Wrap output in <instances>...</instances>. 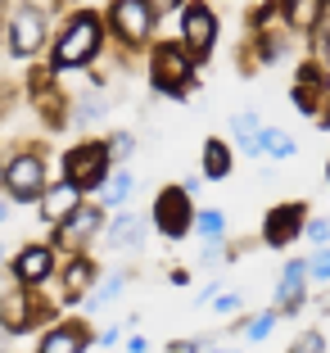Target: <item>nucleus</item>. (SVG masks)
I'll return each instance as SVG.
<instances>
[{
	"mask_svg": "<svg viewBox=\"0 0 330 353\" xmlns=\"http://www.w3.org/2000/svg\"><path fill=\"white\" fill-rule=\"evenodd\" d=\"M258 154H271V159H289L294 154V141H289L285 132H258Z\"/></svg>",
	"mask_w": 330,
	"mask_h": 353,
	"instance_id": "obj_17",
	"label": "nucleus"
},
{
	"mask_svg": "<svg viewBox=\"0 0 330 353\" xmlns=\"http://www.w3.org/2000/svg\"><path fill=\"white\" fill-rule=\"evenodd\" d=\"M321 349H326V340H321V335H303V340L294 344L289 353H321Z\"/></svg>",
	"mask_w": 330,
	"mask_h": 353,
	"instance_id": "obj_26",
	"label": "nucleus"
},
{
	"mask_svg": "<svg viewBox=\"0 0 330 353\" xmlns=\"http://www.w3.org/2000/svg\"><path fill=\"white\" fill-rule=\"evenodd\" d=\"M271 326H276V312H262V317H254V322H249V340H267Z\"/></svg>",
	"mask_w": 330,
	"mask_h": 353,
	"instance_id": "obj_25",
	"label": "nucleus"
},
{
	"mask_svg": "<svg viewBox=\"0 0 330 353\" xmlns=\"http://www.w3.org/2000/svg\"><path fill=\"white\" fill-rule=\"evenodd\" d=\"M5 218H10V204H5V199H0V222H5Z\"/></svg>",
	"mask_w": 330,
	"mask_h": 353,
	"instance_id": "obj_33",
	"label": "nucleus"
},
{
	"mask_svg": "<svg viewBox=\"0 0 330 353\" xmlns=\"http://www.w3.org/2000/svg\"><path fill=\"white\" fill-rule=\"evenodd\" d=\"M204 172L208 176H227L231 172V150L222 141H208L204 145Z\"/></svg>",
	"mask_w": 330,
	"mask_h": 353,
	"instance_id": "obj_18",
	"label": "nucleus"
},
{
	"mask_svg": "<svg viewBox=\"0 0 330 353\" xmlns=\"http://www.w3.org/2000/svg\"><path fill=\"white\" fill-rule=\"evenodd\" d=\"M95 46H100V23H95L91 14H82V19H72L68 32L59 37L54 63H59V68H77V63H86L95 54Z\"/></svg>",
	"mask_w": 330,
	"mask_h": 353,
	"instance_id": "obj_1",
	"label": "nucleus"
},
{
	"mask_svg": "<svg viewBox=\"0 0 330 353\" xmlns=\"http://www.w3.org/2000/svg\"><path fill=\"white\" fill-rule=\"evenodd\" d=\"M45 181V163L37 154H19L10 168H5V186L14 190V199H37Z\"/></svg>",
	"mask_w": 330,
	"mask_h": 353,
	"instance_id": "obj_5",
	"label": "nucleus"
},
{
	"mask_svg": "<svg viewBox=\"0 0 330 353\" xmlns=\"http://www.w3.org/2000/svg\"><path fill=\"white\" fill-rule=\"evenodd\" d=\"M141 5H145L149 14H172L176 5H181V0H141Z\"/></svg>",
	"mask_w": 330,
	"mask_h": 353,
	"instance_id": "obj_28",
	"label": "nucleus"
},
{
	"mask_svg": "<svg viewBox=\"0 0 330 353\" xmlns=\"http://www.w3.org/2000/svg\"><path fill=\"white\" fill-rule=\"evenodd\" d=\"M141 236H145V231H141V222H136V218H118L114 227H109V250H132Z\"/></svg>",
	"mask_w": 330,
	"mask_h": 353,
	"instance_id": "obj_16",
	"label": "nucleus"
},
{
	"mask_svg": "<svg viewBox=\"0 0 330 353\" xmlns=\"http://www.w3.org/2000/svg\"><path fill=\"white\" fill-rule=\"evenodd\" d=\"M10 41H14L19 54H37V46L45 41V14L37 10V5H19V10H14Z\"/></svg>",
	"mask_w": 330,
	"mask_h": 353,
	"instance_id": "obj_6",
	"label": "nucleus"
},
{
	"mask_svg": "<svg viewBox=\"0 0 330 353\" xmlns=\"http://www.w3.org/2000/svg\"><path fill=\"white\" fill-rule=\"evenodd\" d=\"M77 195H82V190L68 186V181H63V186H54V190H45V195H41V213H45V222H63L72 208H77Z\"/></svg>",
	"mask_w": 330,
	"mask_h": 353,
	"instance_id": "obj_12",
	"label": "nucleus"
},
{
	"mask_svg": "<svg viewBox=\"0 0 330 353\" xmlns=\"http://www.w3.org/2000/svg\"><path fill=\"white\" fill-rule=\"evenodd\" d=\"M308 240L312 245H326V222H308Z\"/></svg>",
	"mask_w": 330,
	"mask_h": 353,
	"instance_id": "obj_30",
	"label": "nucleus"
},
{
	"mask_svg": "<svg viewBox=\"0 0 330 353\" xmlns=\"http://www.w3.org/2000/svg\"><path fill=\"white\" fill-rule=\"evenodd\" d=\"M0 322H5V331H28L32 312H28V294L23 290L0 294Z\"/></svg>",
	"mask_w": 330,
	"mask_h": 353,
	"instance_id": "obj_13",
	"label": "nucleus"
},
{
	"mask_svg": "<svg viewBox=\"0 0 330 353\" xmlns=\"http://www.w3.org/2000/svg\"><path fill=\"white\" fill-rule=\"evenodd\" d=\"M312 91H317V68H303V73H299V104H303V109H317Z\"/></svg>",
	"mask_w": 330,
	"mask_h": 353,
	"instance_id": "obj_24",
	"label": "nucleus"
},
{
	"mask_svg": "<svg viewBox=\"0 0 330 353\" xmlns=\"http://www.w3.org/2000/svg\"><path fill=\"white\" fill-rule=\"evenodd\" d=\"M50 268H54L50 250H45V245H37V250H23V254H19V263H14V276H19L23 285H41V281L50 276Z\"/></svg>",
	"mask_w": 330,
	"mask_h": 353,
	"instance_id": "obj_10",
	"label": "nucleus"
},
{
	"mask_svg": "<svg viewBox=\"0 0 330 353\" xmlns=\"http://www.w3.org/2000/svg\"><path fill=\"white\" fill-rule=\"evenodd\" d=\"M199 231H204L208 240H222V231H227V218H222V213H217V208H204V213H199Z\"/></svg>",
	"mask_w": 330,
	"mask_h": 353,
	"instance_id": "obj_23",
	"label": "nucleus"
},
{
	"mask_svg": "<svg viewBox=\"0 0 330 353\" xmlns=\"http://www.w3.org/2000/svg\"><path fill=\"white\" fill-rule=\"evenodd\" d=\"M181 37H186V50L195 54V59H204V54L213 50V37H217L213 10H204V5H190L186 19H181Z\"/></svg>",
	"mask_w": 330,
	"mask_h": 353,
	"instance_id": "obj_7",
	"label": "nucleus"
},
{
	"mask_svg": "<svg viewBox=\"0 0 330 353\" xmlns=\"http://www.w3.org/2000/svg\"><path fill=\"white\" fill-rule=\"evenodd\" d=\"M127 195H132V172H114V176H109L104 199H109V204H127Z\"/></svg>",
	"mask_w": 330,
	"mask_h": 353,
	"instance_id": "obj_22",
	"label": "nucleus"
},
{
	"mask_svg": "<svg viewBox=\"0 0 330 353\" xmlns=\"http://www.w3.org/2000/svg\"><path fill=\"white\" fill-rule=\"evenodd\" d=\"M213 353H227V349H213Z\"/></svg>",
	"mask_w": 330,
	"mask_h": 353,
	"instance_id": "obj_34",
	"label": "nucleus"
},
{
	"mask_svg": "<svg viewBox=\"0 0 330 353\" xmlns=\"http://www.w3.org/2000/svg\"><path fill=\"white\" fill-rule=\"evenodd\" d=\"M172 353H195V344H172Z\"/></svg>",
	"mask_w": 330,
	"mask_h": 353,
	"instance_id": "obj_32",
	"label": "nucleus"
},
{
	"mask_svg": "<svg viewBox=\"0 0 330 353\" xmlns=\"http://www.w3.org/2000/svg\"><path fill=\"white\" fill-rule=\"evenodd\" d=\"M213 308L217 312H236L240 308V294H222V299H213Z\"/></svg>",
	"mask_w": 330,
	"mask_h": 353,
	"instance_id": "obj_29",
	"label": "nucleus"
},
{
	"mask_svg": "<svg viewBox=\"0 0 330 353\" xmlns=\"http://www.w3.org/2000/svg\"><path fill=\"white\" fill-rule=\"evenodd\" d=\"M303 227V208L299 204H285V208H271V218H267V245H289V240L299 236Z\"/></svg>",
	"mask_w": 330,
	"mask_h": 353,
	"instance_id": "obj_9",
	"label": "nucleus"
},
{
	"mask_svg": "<svg viewBox=\"0 0 330 353\" xmlns=\"http://www.w3.org/2000/svg\"><path fill=\"white\" fill-rule=\"evenodd\" d=\"M308 263H312V276H317V281H326V276H330V254H326V250H321L317 259H308Z\"/></svg>",
	"mask_w": 330,
	"mask_h": 353,
	"instance_id": "obj_27",
	"label": "nucleus"
},
{
	"mask_svg": "<svg viewBox=\"0 0 330 353\" xmlns=\"http://www.w3.org/2000/svg\"><path fill=\"white\" fill-rule=\"evenodd\" d=\"M317 14H321V0H285V19L294 28H312Z\"/></svg>",
	"mask_w": 330,
	"mask_h": 353,
	"instance_id": "obj_19",
	"label": "nucleus"
},
{
	"mask_svg": "<svg viewBox=\"0 0 330 353\" xmlns=\"http://www.w3.org/2000/svg\"><path fill=\"white\" fill-rule=\"evenodd\" d=\"M258 132H262L258 114H236V136H240V145H245L249 154H258Z\"/></svg>",
	"mask_w": 330,
	"mask_h": 353,
	"instance_id": "obj_21",
	"label": "nucleus"
},
{
	"mask_svg": "<svg viewBox=\"0 0 330 353\" xmlns=\"http://www.w3.org/2000/svg\"><path fill=\"white\" fill-rule=\"evenodd\" d=\"M114 150H118V159H127V150H132V136H118Z\"/></svg>",
	"mask_w": 330,
	"mask_h": 353,
	"instance_id": "obj_31",
	"label": "nucleus"
},
{
	"mask_svg": "<svg viewBox=\"0 0 330 353\" xmlns=\"http://www.w3.org/2000/svg\"><path fill=\"white\" fill-rule=\"evenodd\" d=\"M82 349H86V331L82 326H59V331H50L41 340L37 353H82Z\"/></svg>",
	"mask_w": 330,
	"mask_h": 353,
	"instance_id": "obj_14",
	"label": "nucleus"
},
{
	"mask_svg": "<svg viewBox=\"0 0 330 353\" xmlns=\"http://www.w3.org/2000/svg\"><path fill=\"white\" fill-rule=\"evenodd\" d=\"M303 263H285V272H280V285H276V299L280 308H294V303L303 299Z\"/></svg>",
	"mask_w": 330,
	"mask_h": 353,
	"instance_id": "obj_15",
	"label": "nucleus"
},
{
	"mask_svg": "<svg viewBox=\"0 0 330 353\" xmlns=\"http://www.w3.org/2000/svg\"><path fill=\"white\" fill-rule=\"evenodd\" d=\"M154 227L163 236H186L190 231V190H163L154 204Z\"/></svg>",
	"mask_w": 330,
	"mask_h": 353,
	"instance_id": "obj_4",
	"label": "nucleus"
},
{
	"mask_svg": "<svg viewBox=\"0 0 330 353\" xmlns=\"http://www.w3.org/2000/svg\"><path fill=\"white\" fill-rule=\"evenodd\" d=\"M86 285H91V263H86V259L68 263V272H63V290H68V299H77Z\"/></svg>",
	"mask_w": 330,
	"mask_h": 353,
	"instance_id": "obj_20",
	"label": "nucleus"
},
{
	"mask_svg": "<svg viewBox=\"0 0 330 353\" xmlns=\"http://www.w3.org/2000/svg\"><path fill=\"white\" fill-rule=\"evenodd\" d=\"M149 10H145L141 0H118L114 5V28L123 32V41H132V46H141L145 37H149Z\"/></svg>",
	"mask_w": 330,
	"mask_h": 353,
	"instance_id": "obj_8",
	"label": "nucleus"
},
{
	"mask_svg": "<svg viewBox=\"0 0 330 353\" xmlns=\"http://www.w3.org/2000/svg\"><path fill=\"white\" fill-rule=\"evenodd\" d=\"M149 77L163 95H181L190 82V59L181 54V46H158L154 50V63H149Z\"/></svg>",
	"mask_w": 330,
	"mask_h": 353,
	"instance_id": "obj_2",
	"label": "nucleus"
},
{
	"mask_svg": "<svg viewBox=\"0 0 330 353\" xmlns=\"http://www.w3.org/2000/svg\"><path fill=\"white\" fill-rule=\"evenodd\" d=\"M104 168H109V150H104V145H82V150H72V154L63 159L68 186H77V190H91L95 181L104 176Z\"/></svg>",
	"mask_w": 330,
	"mask_h": 353,
	"instance_id": "obj_3",
	"label": "nucleus"
},
{
	"mask_svg": "<svg viewBox=\"0 0 330 353\" xmlns=\"http://www.w3.org/2000/svg\"><path fill=\"white\" fill-rule=\"evenodd\" d=\"M100 231V208H72L68 218H63V240L68 245H82Z\"/></svg>",
	"mask_w": 330,
	"mask_h": 353,
	"instance_id": "obj_11",
	"label": "nucleus"
}]
</instances>
